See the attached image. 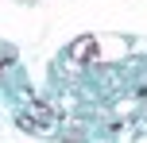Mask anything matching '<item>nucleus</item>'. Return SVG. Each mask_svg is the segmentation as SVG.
<instances>
[{
  "label": "nucleus",
  "instance_id": "f257e3e1",
  "mask_svg": "<svg viewBox=\"0 0 147 143\" xmlns=\"http://www.w3.org/2000/svg\"><path fill=\"white\" fill-rule=\"evenodd\" d=\"M20 128L31 132V136L54 132V112H51V108H31V112H20Z\"/></svg>",
  "mask_w": 147,
  "mask_h": 143
},
{
  "label": "nucleus",
  "instance_id": "f03ea898",
  "mask_svg": "<svg viewBox=\"0 0 147 143\" xmlns=\"http://www.w3.org/2000/svg\"><path fill=\"white\" fill-rule=\"evenodd\" d=\"M93 50H97V39H93V35H81L78 43L70 46V58L81 66V62H93Z\"/></svg>",
  "mask_w": 147,
  "mask_h": 143
}]
</instances>
